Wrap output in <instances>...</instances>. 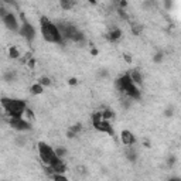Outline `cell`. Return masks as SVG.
<instances>
[{
	"label": "cell",
	"instance_id": "obj_1",
	"mask_svg": "<svg viewBox=\"0 0 181 181\" xmlns=\"http://www.w3.org/2000/svg\"><path fill=\"white\" fill-rule=\"evenodd\" d=\"M40 30H41L43 38L48 43H53V44L64 43V38L61 36L57 24H54L48 17L41 16V19H40Z\"/></svg>",
	"mask_w": 181,
	"mask_h": 181
},
{
	"label": "cell",
	"instance_id": "obj_2",
	"mask_svg": "<svg viewBox=\"0 0 181 181\" xmlns=\"http://www.w3.org/2000/svg\"><path fill=\"white\" fill-rule=\"evenodd\" d=\"M0 105L9 117H23L27 108L26 102L23 99H16V98H1Z\"/></svg>",
	"mask_w": 181,
	"mask_h": 181
},
{
	"label": "cell",
	"instance_id": "obj_3",
	"mask_svg": "<svg viewBox=\"0 0 181 181\" xmlns=\"http://www.w3.org/2000/svg\"><path fill=\"white\" fill-rule=\"evenodd\" d=\"M92 126H93L98 132L108 133L109 136H113V134H115V130H113L111 122L106 120V119H103L101 112H95L92 115Z\"/></svg>",
	"mask_w": 181,
	"mask_h": 181
},
{
	"label": "cell",
	"instance_id": "obj_4",
	"mask_svg": "<svg viewBox=\"0 0 181 181\" xmlns=\"http://www.w3.org/2000/svg\"><path fill=\"white\" fill-rule=\"evenodd\" d=\"M22 27L19 28V33H20V36L22 37L26 38V41L28 44H31L34 40H36V28H34V26H33L31 23L28 22L26 19V16L22 13Z\"/></svg>",
	"mask_w": 181,
	"mask_h": 181
},
{
	"label": "cell",
	"instance_id": "obj_5",
	"mask_svg": "<svg viewBox=\"0 0 181 181\" xmlns=\"http://www.w3.org/2000/svg\"><path fill=\"white\" fill-rule=\"evenodd\" d=\"M38 156H40L44 165H50V163L53 161V159L57 154L50 144H47L45 142H40L38 143Z\"/></svg>",
	"mask_w": 181,
	"mask_h": 181
},
{
	"label": "cell",
	"instance_id": "obj_6",
	"mask_svg": "<svg viewBox=\"0 0 181 181\" xmlns=\"http://www.w3.org/2000/svg\"><path fill=\"white\" fill-rule=\"evenodd\" d=\"M9 125L17 132H27L33 129L31 123L23 117H9Z\"/></svg>",
	"mask_w": 181,
	"mask_h": 181
},
{
	"label": "cell",
	"instance_id": "obj_7",
	"mask_svg": "<svg viewBox=\"0 0 181 181\" xmlns=\"http://www.w3.org/2000/svg\"><path fill=\"white\" fill-rule=\"evenodd\" d=\"M1 22H3V24L6 26V28H9V30L13 33H17L19 28H20V24L17 22V17L14 16L11 11H7V14L1 19Z\"/></svg>",
	"mask_w": 181,
	"mask_h": 181
},
{
	"label": "cell",
	"instance_id": "obj_8",
	"mask_svg": "<svg viewBox=\"0 0 181 181\" xmlns=\"http://www.w3.org/2000/svg\"><path fill=\"white\" fill-rule=\"evenodd\" d=\"M126 95L129 96V98H132V99H136V101H139L140 98H142V93H140V89L137 88V85H134L133 82L132 84H129L126 88H125V90H123Z\"/></svg>",
	"mask_w": 181,
	"mask_h": 181
},
{
	"label": "cell",
	"instance_id": "obj_9",
	"mask_svg": "<svg viewBox=\"0 0 181 181\" xmlns=\"http://www.w3.org/2000/svg\"><path fill=\"white\" fill-rule=\"evenodd\" d=\"M120 140L125 146H133L136 143V136L130 130H122L120 133Z\"/></svg>",
	"mask_w": 181,
	"mask_h": 181
},
{
	"label": "cell",
	"instance_id": "obj_10",
	"mask_svg": "<svg viewBox=\"0 0 181 181\" xmlns=\"http://www.w3.org/2000/svg\"><path fill=\"white\" fill-rule=\"evenodd\" d=\"M129 75H130V79H132V82H133L134 85H142L143 84V76H142L139 69H132L129 72Z\"/></svg>",
	"mask_w": 181,
	"mask_h": 181
},
{
	"label": "cell",
	"instance_id": "obj_11",
	"mask_svg": "<svg viewBox=\"0 0 181 181\" xmlns=\"http://www.w3.org/2000/svg\"><path fill=\"white\" fill-rule=\"evenodd\" d=\"M120 37H122V31H120V28H117V27H113L112 30L108 33V38H109V41H112V43L117 41Z\"/></svg>",
	"mask_w": 181,
	"mask_h": 181
},
{
	"label": "cell",
	"instance_id": "obj_12",
	"mask_svg": "<svg viewBox=\"0 0 181 181\" xmlns=\"http://www.w3.org/2000/svg\"><path fill=\"white\" fill-rule=\"evenodd\" d=\"M3 81H6V82H13V81H16V78H17V72L16 71H6L4 74H3Z\"/></svg>",
	"mask_w": 181,
	"mask_h": 181
},
{
	"label": "cell",
	"instance_id": "obj_13",
	"mask_svg": "<svg viewBox=\"0 0 181 181\" xmlns=\"http://www.w3.org/2000/svg\"><path fill=\"white\" fill-rule=\"evenodd\" d=\"M130 149L126 150V159L129 160V161H132V163H134L136 160H137V153H136V150L132 149V146H129Z\"/></svg>",
	"mask_w": 181,
	"mask_h": 181
},
{
	"label": "cell",
	"instance_id": "obj_14",
	"mask_svg": "<svg viewBox=\"0 0 181 181\" xmlns=\"http://www.w3.org/2000/svg\"><path fill=\"white\" fill-rule=\"evenodd\" d=\"M59 6L64 10H71L75 6V0H59Z\"/></svg>",
	"mask_w": 181,
	"mask_h": 181
},
{
	"label": "cell",
	"instance_id": "obj_15",
	"mask_svg": "<svg viewBox=\"0 0 181 181\" xmlns=\"http://www.w3.org/2000/svg\"><path fill=\"white\" fill-rule=\"evenodd\" d=\"M30 90H31L33 95H41L43 90H44V86L41 85V84H34V85H31Z\"/></svg>",
	"mask_w": 181,
	"mask_h": 181
},
{
	"label": "cell",
	"instance_id": "obj_16",
	"mask_svg": "<svg viewBox=\"0 0 181 181\" xmlns=\"http://www.w3.org/2000/svg\"><path fill=\"white\" fill-rule=\"evenodd\" d=\"M54 151H55V154L58 156L59 159H64L65 156L68 154V151H67V149H64L62 146H59V147H57V149H54Z\"/></svg>",
	"mask_w": 181,
	"mask_h": 181
},
{
	"label": "cell",
	"instance_id": "obj_17",
	"mask_svg": "<svg viewBox=\"0 0 181 181\" xmlns=\"http://www.w3.org/2000/svg\"><path fill=\"white\" fill-rule=\"evenodd\" d=\"M9 55H10V58L17 59L20 57V53H19V50H17L16 47H10L9 48Z\"/></svg>",
	"mask_w": 181,
	"mask_h": 181
},
{
	"label": "cell",
	"instance_id": "obj_18",
	"mask_svg": "<svg viewBox=\"0 0 181 181\" xmlns=\"http://www.w3.org/2000/svg\"><path fill=\"white\" fill-rule=\"evenodd\" d=\"M101 115H102V117H103V119H106V120H109V119H112V117L115 116V115H113V112H112V111H109V109L102 111Z\"/></svg>",
	"mask_w": 181,
	"mask_h": 181
},
{
	"label": "cell",
	"instance_id": "obj_19",
	"mask_svg": "<svg viewBox=\"0 0 181 181\" xmlns=\"http://www.w3.org/2000/svg\"><path fill=\"white\" fill-rule=\"evenodd\" d=\"M69 130H72V132H74V133L78 136V134L82 132V125H81V123H76V125H74V126H71V128H69Z\"/></svg>",
	"mask_w": 181,
	"mask_h": 181
},
{
	"label": "cell",
	"instance_id": "obj_20",
	"mask_svg": "<svg viewBox=\"0 0 181 181\" xmlns=\"http://www.w3.org/2000/svg\"><path fill=\"white\" fill-rule=\"evenodd\" d=\"M38 84H41L43 86H50L51 85V79H50L48 76H41L40 81H38Z\"/></svg>",
	"mask_w": 181,
	"mask_h": 181
},
{
	"label": "cell",
	"instance_id": "obj_21",
	"mask_svg": "<svg viewBox=\"0 0 181 181\" xmlns=\"http://www.w3.org/2000/svg\"><path fill=\"white\" fill-rule=\"evenodd\" d=\"M132 31H133V34H140L142 33V26L140 24H137V23H132Z\"/></svg>",
	"mask_w": 181,
	"mask_h": 181
},
{
	"label": "cell",
	"instance_id": "obj_22",
	"mask_svg": "<svg viewBox=\"0 0 181 181\" xmlns=\"http://www.w3.org/2000/svg\"><path fill=\"white\" fill-rule=\"evenodd\" d=\"M117 14H119V16H120V19H123V20H126V22L129 20V16L126 14L125 9H120V7H119V9H117Z\"/></svg>",
	"mask_w": 181,
	"mask_h": 181
},
{
	"label": "cell",
	"instance_id": "obj_23",
	"mask_svg": "<svg viewBox=\"0 0 181 181\" xmlns=\"http://www.w3.org/2000/svg\"><path fill=\"white\" fill-rule=\"evenodd\" d=\"M153 61H154L156 64H159V62H161L163 61V53L161 51H159V53L154 54V57H153Z\"/></svg>",
	"mask_w": 181,
	"mask_h": 181
},
{
	"label": "cell",
	"instance_id": "obj_24",
	"mask_svg": "<svg viewBox=\"0 0 181 181\" xmlns=\"http://www.w3.org/2000/svg\"><path fill=\"white\" fill-rule=\"evenodd\" d=\"M26 137H23V136H19V137L16 139V144L17 146H20V147H23V146H24V144H26Z\"/></svg>",
	"mask_w": 181,
	"mask_h": 181
},
{
	"label": "cell",
	"instance_id": "obj_25",
	"mask_svg": "<svg viewBox=\"0 0 181 181\" xmlns=\"http://www.w3.org/2000/svg\"><path fill=\"white\" fill-rule=\"evenodd\" d=\"M174 115V108L173 106H170V108H167L164 111V116H167V117H171Z\"/></svg>",
	"mask_w": 181,
	"mask_h": 181
},
{
	"label": "cell",
	"instance_id": "obj_26",
	"mask_svg": "<svg viewBox=\"0 0 181 181\" xmlns=\"http://www.w3.org/2000/svg\"><path fill=\"white\" fill-rule=\"evenodd\" d=\"M27 65H28V68L34 69V67H36V59H34V57H31V58L27 59Z\"/></svg>",
	"mask_w": 181,
	"mask_h": 181
},
{
	"label": "cell",
	"instance_id": "obj_27",
	"mask_svg": "<svg viewBox=\"0 0 181 181\" xmlns=\"http://www.w3.org/2000/svg\"><path fill=\"white\" fill-rule=\"evenodd\" d=\"M174 163H176V157H174V156H170V157L167 159V165L171 168V167L174 165Z\"/></svg>",
	"mask_w": 181,
	"mask_h": 181
},
{
	"label": "cell",
	"instance_id": "obj_28",
	"mask_svg": "<svg viewBox=\"0 0 181 181\" xmlns=\"http://www.w3.org/2000/svg\"><path fill=\"white\" fill-rule=\"evenodd\" d=\"M164 7H165V10H170L171 7H173V0H164Z\"/></svg>",
	"mask_w": 181,
	"mask_h": 181
},
{
	"label": "cell",
	"instance_id": "obj_29",
	"mask_svg": "<svg viewBox=\"0 0 181 181\" xmlns=\"http://www.w3.org/2000/svg\"><path fill=\"white\" fill-rule=\"evenodd\" d=\"M6 14H7V10H6L3 6H0V19H3Z\"/></svg>",
	"mask_w": 181,
	"mask_h": 181
},
{
	"label": "cell",
	"instance_id": "obj_30",
	"mask_svg": "<svg viewBox=\"0 0 181 181\" xmlns=\"http://www.w3.org/2000/svg\"><path fill=\"white\" fill-rule=\"evenodd\" d=\"M24 115H27L30 119H33V117H34V113H33L31 109H28V108H26V112H24Z\"/></svg>",
	"mask_w": 181,
	"mask_h": 181
},
{
	"label": "cell",
	"instance_id": "obj_31",
	"mask_svg": "<svg viewBox=\"0 0 181 181\" xmlns=\"http://www.w3.org/2000/svg\"><path fill=\"white\" fill-rule=\"evenodd\" d=\"M67 137H68V139H75V137H76V134H75L72 130H69V129H68V132H67Z\"/></svg>",
	"mask_w": 181,
	"mask_h": 181
},
{
	"label": "cell",
	"instance_id": "obj_32",
	"mask_svg": "<svg viewBox=\"0 0 181 181\" xmlns=\"http://www.w3.org/2000/svg\"><path fill=\"white\" fill-rule=\"evenodd\" d=\"M119 6H120V9H126L128 7V1L126 0H119Z\"/></svg>",
	"mask_w": 181,
	"mask_h": 181
},
{
	"label": "cell",
	"instance_id": "obj_33",
	"mask_svg": "<svg viewBox=\"0 0 181 181\" xmlns=\"http://www.w3.org/2000/svg\"><path fill=\"white\" fill-rule=\"evenodd\" d=\"M68 84L69 85H76V79H75V78H71V79L68 81Z\"/></svg>",
	"mask_w": 181,
	"mask_h": 181
},
{
	"label": "cell",
	"instance_id": "obj_34",
	"mask_svg": "<svg viewBox=\"0 0 181 181\" xmlns=\"http://www.w3.org/2000/svg\"><path fill=\"white\" fill-rule=\"evenodd\" d=\"M90 54H92V55H98V50L92 48V50H90Z\"/></svg>",
	"mask_w": 181,
	"mask_h": 181
},
{
	"label": "cell",
	"instance_id": "obj_35",
	"mask_svg": "<svg viewBox=\"0 0 181 181\" xmlns=\"http://www.w3.org/2000/svg\"><path fill=\"white\" fill-rule=\"evenodd\" d=\"M125 59H126V61H128V62H132V58H130V57H129V55H125Z\"/></svg>",
	"mask_w": 181,
	"mask_h": 181
},
{
	"label": "cell",
	"instance_id": "obj_36",
	"mask_svg": "<svg viewBox=\"0 0 181 181\" xmlns=\"http://www.w3.org/2000/svg\"><path fill=\"white\" fill-rule=\"evenodd\" d=\"M89 3H92V4H96V0H88Z\"/></svg>",
	"mask_w": 181,
	"mask_h": 181
},
{
	"label": "cell",
	"instance_id": "obj_37",
	"mask_svg": "<svg viewBox=\"0 0 181 181\" xmlns=\"http://www.w3.org/2000/svg\"><path fill=\"white\" fill-rule=\"evenodd\" d=\"M115 1H119V0H115Z\"/></svg>",
	"mask_w": 181,
	"mask_h": 181
},
{
	"label": "cell",
	"instance_id": "obj_38",
	"mask_svg": "<svg viewBox=\"0 0 181 181\" xmlns=\"http://www.w3.org/2000/svg\"><path fill=\"white\" fill-rule=\"evenodd\" d=\"M4 1H7V0H4Z\"/></svg>",
	"mask_w": 181,
	"mask_h": 181
}]
</instances>
